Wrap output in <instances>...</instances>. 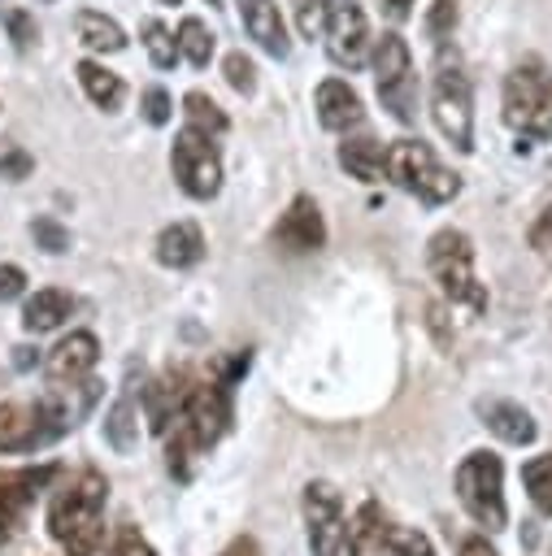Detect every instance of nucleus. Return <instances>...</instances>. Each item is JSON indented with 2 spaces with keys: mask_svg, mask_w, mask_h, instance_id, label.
Masks as SVG:
<instances>
[{
  "mask_svg": "<svg viewBox=\"0 0 552 556\" xmlns=\"http://www.w3.org/2000/svg\"><path fill=\"white\" fill-rule=\"evenodd\" d=\"M104 500H109V482L96 469H83L65 486L52 491L48 530L70 556H100L104 552V543H109V534H104Z\"/></svg>",
  "mask_w": 552,
  "mask_h": 556,
  "instance_id": "obj_1",
  "label": "nucleus"
},
{
  "mask_svg": "<svg viewBox=\"0 0 552 556\" xmlns=\"http://www.w3.org/2000/svg\"><path fill=\"white\" fill-rule=\"evenodd\" d=\"M230 421V378H213V382H191L187 387V400L174 417V430L170 443H165V456H170V473L178 478H191V465L222 439Z\"/></svg>",
  "mask_w": 552,
  "mask_h": 556,
  "instance_id": "obj_2",
  "label": "nucleus"
},
{
  "mask_svg": "<svg viewBox=\"0 0 552 556\" xmlns=\"http://www.w3.org/2000/svg\"><path fill=\"white\" fill-rule=\"evenodd\" d=\"M74 387H57V395H43L35 404H0V452H35L52 439H61L96 400V382L87 378V387L78 391V400H70Z\"/></svg>",
  "mask_w": 552,
  "mask_h": 556,
  "instance_id": "obj_3",
  "label": "nucleus"
},
{
  "mask_svg": "<svg viewBox=\"0 0 552 556\" xmlns=\"http://www.w3.org/2000/svg\"><path fill=\"white\" fill-rule=\"evenodd\" d=\"M430 117L439 126V135L456 148L469 152L474 148V91H469V74L461 65V52L439 39L435 48V70H430Z\"/></svg>",
  "mask_w": 552,
  "mask_h": 556,
  "instance_id": "obj_4",
  "label": "nucleus"
},
{
  "mask_svg": "<svg viewBox=\"0 0 552 556\" xmlns=\"http://www.w3.org/2000/svg\"><path fill=\"white\" fill-rule=\"evenodd\" d=\"M382 169H387V178L400 187V191H409V195H417L422 204H448V200H456V191H461V178L430 152V143H422V139H396L387 152H382Z\"/></svg>",
  "mask_w": 552,
  "mask_h": 556,
  "instance_id": "obj_5",
  "label": "nucleus"
},
{
  "mask_svg": "<svg viewBox=\"0 0 552 556\" xmlns=\"http://www.w3.org/2000/svg\"><path fill=\"white\" fill-rule=\"evenodd\" d=\"M426 265H430V278L439 282V291L448 295V304H461L469 313H482L487 308V291L474 278V243H469L465 230H452L448 226V230L430 235Z\"/></svg>",
  "mask_w": 552,
  "mask_h": 556,
  "instance_id": "obj_6",
  "label": "nucleus"
},
{
  "mask_svg": "<svg viewBox=\"0 0 552 556\" xmlns=\"http://www.w3.org/2000/svg\"><path fill=\"white\" fill-rule=\"evenodd\" d=\"M504 122L522 139H552V74L543 61H522L504 78Z\"/></svg>",
  "mask_w": 552,
  "mask_h": 556,
  "instance_id": "obj_7",
  "label": "nucleus"
},
{
  "mask_svg": "<svg viewBox=\"0 0 552 556\" xmlns=\"http://www.w3.org/2000/svg\"><path fill=\"white\" fill-rule=\"evenodd\" d=\"M452 486H456V500L461 508L487 530H504L509 526V508H504V465L495 452H469L456 473H452Z\"/></svg>",
  "mask_w": 552,
  "mask_h": 556,
  "instance_id": "obj_8",
  "label": "nucleus"
},
{
  "mask_svg": "<svg viewBox=\"0 0 552 556\" xmlns=\"http://www.w3.org/2000/svg\"><path fill=\"white\" fill-rule=\"evenodd\" d=\"M369 61H374V87H378V100L382 109L396 117V122H417V74H413V56H409V43L387 30L374 39L369 48Z\"/></svg>",
  "mask_w": 552,
  "mask_h": 556,
  "instance_id": "obj_9",
  "label": "nucleus"
},
{
  "mask_svg": "<svg viewBox=\"0 0 552 556\" xmlns=\"http://www.w3.org/2000/svg\"><path fill=\"white\" fill-rule=\"evenodd\" d=\"M170 169H174V182L183 187V195H191V200H213L222 191V156H217V143H213V135H204L196 126H183L174 135Z\"/></svg>",
  "mask_w": 552,
  "mask_h": 556,
  "instance_id": "obj_10",
  "label": "nucleus"
},
{
  "mask_svg": "<svg viewBox=\"0 0 552 556\" xmlns=\"http://www.w3.org/2000/svg\"><path fill=\"white\" fill-rule=\"evenodd\" d=\"M304 526H309V552L313 556H361L352 521L343 517V500L330 482L304 486Z\"/></svg>",
  "mask_w": 552,
  "mask_h": 556,
  "instance_id": "obj_11",
  "label": "nucleus"
},
{
  "mask_svg": "<svg viewBox=\"0 0 552 556\" xmlns=\"http://www.w3.org/2000/svg\"><path fill=\"white\" fill-rule=\"evenodd\" d=\"M326 56L339 65V70H361L369 61V22H365V9L356 0H335L330 13H326Z\"/></svg>",
  "mask_w": 552,
  "mask_h": 556,
  "instance_id": "obj_12",
  "label": "nucleus"
},
{
  "mask_svg": "<svg viewBox=\"0 0 552 556\" xmlns=\"http://www.w3.org/2000/svg\"><path fill=\"white\" fill-rule=\"evenodd\" d=\"M352 534H356V552L361 556H435V547H430V539L422 530L382 521L374 504L361 508Z\"/></svg>",
  "mask_w": 552,
  "mask_h": 556,
  "instance_id": "obj_13",
  "label": "nucleus"
},
{
  "mask_svg": "<svg viewBox=\"0 0 552 556\" xmlns=\"http://www.w3.org/2000/svg\"><path fill=\"white\" fill-rule=\"evenodd\" d=\"M326 243V222H322V208L309 200V195H296L287 204V213L278 217L274 226V248L291 252V256H304V252H317Z\"/></svg>",
  "mask_w": 552,
  "mask_h": 556,
  "instance_id": "obj_14",
  "label": "nucleus"
},
{
  "mask_svg": "<svg viewBox=\"0 0 552 556\" xmlns=\"http://www.w3.org/2000/svg\"><path fill=\"white\" fill-rule=\"evenodd\" d=\"M96 361H100L96 334L74 330V334H65V339L48 352V378H52L57 387H78V382H87V374L96 369Z\"/></svg>",
  "mask_w": 552,
  "mask_h": 556,
  "instance_id": "obj_15",
  "label": "nucleus"
},
{
  "mask_svg": "<svg viewBox=\"0 0 552 556\" xmlns=\"http://www.w3.org/2000/svg\"><path fill=\"white\" fill-rule=\"evenodd\" d=\"M313 104H317V122H322L326 130H339V135H343V130H352V126L365 122L361 96H356L352 83H343V78H322Z\"/></svg>",
  "mask_w": 552,
  "mask_h": 556,
  "instance_id": "obj_16",
  "label": "nucleus"
},
{
  "mask_svg": "<svg viewBox=\"0 0 552 556\" xmlns=\"http://www.w3.org/2000/svg\"><path fill=\"white\" fill-rule=\"evenodd\" d=\"M52 478V469H9L0 473V539L22 521L26 504L35 500V491Z\"/></svg>",
  "mask_w": 552,
  "mask_h": 556,
  "instance_id": "obj_17",
  "label": "nucleus"
},
{
  "mask_svg": "<svg viewBox=\"0 0 552 556\" xmlns=\"http://www.w3.org/2000/svg\"><path fill=\"white\" fill-rule=\"evenodd\" d=\"M239 17H243V30L269 52V56H287V26H283V13L274 0H239Z\"/></svg>",
  "mask_w": 552,
  "mask_h": 556,
  "instance_id": "obj_18",
  "label": "nucleus"
},
{
  "mask_svg": "<svg viewBox=\"0 0 552 556\" xmlns=\"http://www.w3.org/2000/svg\"><path fill=\"white\" fill-rule=\"evenodd\" d=\"M478 417H482V426H487L495 439H504V443H513V447L535 443V421H530V413H526L522 404H513V400H478Z\"/></svg>",
  "mask_w": 552,
  "mask_h": 556,
  "instance_id": "obj_19",
  "label": "nucleus"
},
{
  "mask_svg": "<svg viewBox=\"0 0 552 556\" xmlns=\"http://www.w3.org/2000/svg\"><path fill=\"white\" fill-rule=\"evenodd\" d=\"M200 256H204V235L196 222H170L156 235V261L165 269H191Z\"/></svg>",
  "mask_w": 552,
  "mask_h": 556,
  "instance_id": "obj_20",
  "label": "nucleus"
},
{
  "mask_svg": "<svg viewBox=\"0 0 552 556\" xmlns=\"http://www.w3.org/2000/svg\"><path fill=\"white\" fill-rule=\"evenodd\" d=\"M70 313H74V295L61 291V287H43V291H35V295L26 300L22 326H26L30 334H43V330H57Z\"/></svg>",
  "mask_w": 552,
  "mask_h": 556,
  "instance_id": "obj_21",
  "label": "nucleus"
},
{
  "mask_svg": "<svg viewBox=\"0 0 552 556\" xmlns=\"http://www.w3.org/2000/svg\"><path fill=\"white\" fill-rule=\"evenodd\" d=\"M78 87L87 91V100L96 104V109H104V113H117L122 109V100H126V83L113 74V70H104L100 61H78Z\"/></svg>",
  "mask_w": 552,
  "mask_h": 556,
  "instance_id": "obj_22",
  "label": "nucleus"
},
{
  "mask_svg": "<svg viewBox=\"0 0 552 556\" xmlns=\"http://www.w3.org/2000/svg\"><path fill=\"white\" fill-rule=\"evenodd\" d=\"M382 143L378 139H352V143H339V165L361 178V182H382L387 169H382Z\"/></svg>",
  "mask_w": 552,
  "mask_h": 556,
  "instance_id": "obj_23",
  "label": "nucleus"
},
{
  "mask_svg": "<svg viewBox=\"0 0 552 556\" xmlns=\"http://www.w3.org/2000/svg\"><path fill=\"white\" fill-rule=\"evenodd\" d=\"M74 30H78V39H83L91 52H122V48H126L122 26H117L113 17H104L100 9H83V13L74 17Z\"/></svg>",
  "mask_w": 552,
  "mask_h": 556,
  "instance_id": "obj_24",
  "label": "nucleus"
},
{
  "mask_svg": "<svg viewBox=\"0 0 552 556\" xmlns=\"http://www.w3.org/2000/svg\"><path fill=\"white\" fill-rule=\"evenodd\" d=\"M104 439H109L117 452H135V443H139V421H135V395H130V391L109 408V417H104Z\"/></svg>",
  "mask_w": 552,
  "mask_h": 556,
  "instance_id": "obj_25",
  "label": "nucleus"
},
{
  "mask_svg": "<svg viewBox=\"0 0 552 556\" xmlns=\"http://www.w3.org/2000/svg\"><path fill=\"white\" fill-rule=\"evenodd\" d=\"M174 39H178V56H183L187 65L204 70V65L213 61V35H209V26H204L200 17H183Z\"/></svg>",
  "mask_w": 552,
  "mask_h": 556,
  "instance_id": "obj_26",
  "label": "nucleus"
},
{
  "mask_svg": "<svg viewBox=\"0 0 552 556\" xmlns=\"http://www.w3.org/2000/svg\"><path fill=\"white\" fill-rule=\"evenodd\" d=\"M522 486H526L530 504H535L543 517H552V452L530 456V460L522 465Z\"/></svg>",
  "mask_w": 552,
  "mask_h": 556,
  "instance_id": "obj_27",
  "label": "nucleus"
},
{
  "mask_svg": "<svg viewBox=\"0 0 552 556\" xmlns=\"http://www.w3.org/2000/svg\"><path fill=\"white\" fill-rule=\"evenodd\" d=\"M183 117H187V126H196V130H204V135H226V113L217 109V100L213 96H204V91H187L183 96Z\"/></svg>",
  "mask_w": 552,
  "mask_h": 556,
  "instance_id": "obj_28",
  "label": "nucleus"
},
{
  "mask_svg": "<svg viewBox=\"0 0 552 556\" xmlns=\"http://www.w3.org/2000/svg\"><path fill=\"white\" fill-rule=\"evenodd\" d=\"M139 35H143V48H148V56H152L156 70H170V65L178 61V39H174L156 17H148V22L139 26Z\"/></svg>",
  "mask_w": 552,
  "mask_h": 556,
  "instance_id": "obj_29",
  "label": "nucleus"
},
{
  "mask_svg": "<svg viewBox=\"0 0 552 556\" xmlns=\"http://www.w3.org/2000/svg\"><path fill=\"white\" fill-rule=\"evenodd\" d=\"M222 70H226V83H230L239 96H252V91H256V65H252L243 52H226Z\"/></svg>",
  "mask_w": 552,
  "mask_h": 556,
  "instance_id": "obj_30",
  "label": "nucleus"
},
{
  "mask_svg": "<svg viewBox=\"0 0 552 556\" xmlns=\"http://www.w3.org/2000/svg\"><path fill=\"white\" fill-rule=\"evenodd\" d=\"M30 235H35V243H39L43 252H65V248H70V230H65L61 222H52V217H35Z\"/></svg>",
  "mask_w": 552,
  "mask_h": 556,
  "instance_id": "obj_31",
  "label": "nucleus"
},
{
  "mask_svg": "<svg viewBox=\"0 0 552 556\" xmlns=\"http://www.w3.org/2000/svg\"><path fill=\"white\" fill-rule=\"evenodd\" d=\"M330 4H335V0H296V22H300V30H304L309 39H313V35L326 26Z\"/></svg>",
  "mask_w": 552,
  "mask_h": 556,
  "instance_id": "obj_32",
  "label": "nucleus"
},
{
  "mask_svg": "<svg viewBox=\"0 0 552 556\" xmlns=\"http://www.w3.org/2000/svg\"><path fill=\"white\" fill-rule=\"evenodd\" d=\"M452 26H456V4H452V0H435L430 13H426V30H430V39H448Z\"/></svg>",
  "mask_w": 552,
  "mask_h": 556,
  "instance_id": "obj_33",
  "label": "nucleus"
},
{
  "mask_svg": "<svg viewBox=\"0 0 552 556\" xmlns=\"http://www.w3.org/2000/svg\"><path fill=\"white\" fill-rule=\"evenodd\" d=\"M30 169H35V161H30L22 148H0V178L17 182V178H26Z\"/></svg>",
  "mask_w": 552,
  "mask_h": 556,
  "instance_id": "obj_34",
  "label": "nucleus"
},
{
  "mask_svg": "<svg viewBox=\"0 0 552 556\" xmlns=\"http://www.w3.org/2000/svg\"><path fill=\"white\" fill-rule=\"evenodd\" d=\"M143 117L152 126H165L170 122V96H165V87H148L143 91Z\"/></svg>",
  "mask_w": 552,
  "mask_h": 556,
  "instance_id": "obj_35",
  "label": "nucleus"
},
{
  "mask_svg": "<svg viewBox=\"0 0 552 556\" xmlns=\"http://www.w3.org/2000/svg\"><path fill=\"white\" fill-rule=\"evenodd\" d=\"M117 556H156V552H152V543L135 526H122L117 530Z\"/></svg>",
  "mask_w": 552,
  "mask_h": 556,
  "instance_id": "obj_36",
  "label": "nucleus"
},
{
  "mask_svg": "<svg viewBox=\"0 0 552 556\" xmlns=\"http://www.w3.org/2000/svg\"><path fill=\"white\" fill-rule=\"evenodd\" d=\"M4 22H9L13 43H17V48H30V39H35V22H30V13H26V9H13Z\"/></svg>",
  "mask_w": 552,
  "mask_h": 556,
  "instance_id": "obj_37",
  "label": "nucleus"
},
{
  "mask_svg": "<svg viewBox=\"0 0 552 556\" xmlns=\"http://www.w3.org/2000/svg\"><path fill=\"white\" fill-rule=\"evenodd\" d=\"M526 239H530V248H539V252H548V248H552V204L530 222Z\"/></svg>",
  "mask_w": 552,
  "mask_h": 556,
  "instance_id": "obj_38",
  "label": "nucleus"
},
{
  "mask_svg": "<svg viewBox=\"0 0 552 556\" xmlns=\"http://www.w3.org/2000/svg\"><path fill=\"white\" fill-rule=\"evenodd\" d=\"M26 291V274L17 265H0V300H13Z\"/></svg>",
  "mask_w": 552,
  "mask_h": 556,
  "instance_id": "obj_39",
  "label": "nucleus"
},
{
  "mask_svg": "<svg viewBox=\"0 0 552 556\" xmlns=\"http://www.w3.org/2000/svg\"><path fill=\"white\" fill-rule=\"evenodd\" d=\"M456 556H500V552L487 543V534H469V539H461Z\"/></svg>",
  "mask_w": 552,
  "mask_h": 556,
  "instance_id": "obj_40",
  "label": "nucleus"
},
{
  "mask_svg": "<svg viewBox=\"0 0 552 556\" xmlns=\"http://www.w3.org/2000/svg\"><path fill=\"white\" fill-rule=\"evenodd\" d=\"M222 556H261V547H256V539H252V534H239Z\"/></svg>",
  "mask_w": 552,
  "mask_h": 556,
  "instance_id": "obj_41",
  "label": "nucleus"
},
{
  "mask_svg": "<svg viewBox=\"0 0 552 556\" xmlns=\"http://www.w3.org/2000/svg\"><path fill=\"white\" fill-rule=\"evenodd\" d=\"M382 4V13L391 17V22H404L409 13H413V0H378Z\"/></svg>",
  "mask_w": 552,
  "mask_h": 556,
  "instance_id": "obj_42",
  "label": "nucleus"
},
{
  "mask_svg": "<svg viewBox=\"0 0 552 556\" xmlns=\"http://www.w3.org/2000/svg\"><path fill=\"white\" fill-rule=\"evenodd\" d=\"M161 4H178V0H161Z\"/></svg>",
  "mask_w": 552,
  "mask_h": 556,
  "instance_id": "obj_43",
  "label": "nucleus"
},
{
  "mask_svg": "<svg viewBox=\"0 0 552 556\" xmlns=\"http://www.w3.org/2000/svg\"><path fill=\"white\" fill-rule=\"evenodd\" d=\"M204 4H222V0H204Z\"/></svg>",
  "mask_w": 552,
  "mask_h": 556,
  "instance_id": "obj_44",
  "label": "nucleus"
}]
</instances>
